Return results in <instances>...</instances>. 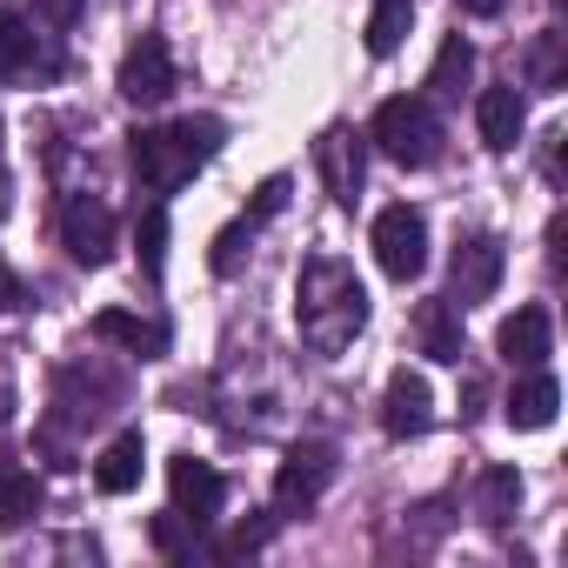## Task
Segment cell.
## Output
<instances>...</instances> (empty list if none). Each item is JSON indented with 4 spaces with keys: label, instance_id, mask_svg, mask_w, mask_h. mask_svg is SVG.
<instances>
[{
    "label": "cell",
    "instance_id": "cell-23",
    "mask_svg": "<svg viewBox=\"0 0 568 568\" xmlns=\"http://www.w3.org/2000/svg\"><path fill=\"white\" fill-rule=\"evenodd\" d=\"M528 88H541V94L568 88V34H541L528 48Z\"/></svg>",
    "mask_w": 568,
    "mask_h": 568
},
{
    "label": "cell",
    "instance_id": "cell-20",
    "mask_svg": "<svg viewBox=\"0 0 568 568\" xmlns=\"http://www.w3.org/2000/svg\"><path fill=\"white\" fill-rule=\"evenodd\" d=\"M468 74H475V48H468L462 34H448L442 54H435V68H428V94H435V101H462Z\"/></svg>",
    "mask_w": 568,
    "mask_h": 568
},
{
    "label": "cell",
    "instance_id": "cell-31",
    "mask_svg": "<svg viewBox=\"0 0 568 568\" xmlns=\"http://www.w3.org/2000/svg\"><path fill=\"white\" fill-rule=\"evenodd\" d=\"M8 207H14V181H8V168H0V221H8Z\"/></svg>",
    "mask_w": 568,
    "mask_h": 568
},
{
    "label": "cell",
    "instance_id": "cell-22",
    "mask_svg": "<svg viewBox=\"0 0 568 568\" xmlns=\"http://www.w3.org/2000/svg\"><path fill=\"white\" fill-rule=\"evenodd\" d=\"M415 28V0H375V14H368V54L388 61Z\"/></svg>",
    "mask_w": 568,
    "mask_h": 568
},
{
    "label": "cell",
    "instance_id": "cell-2",
    "mask_svg": "<svg viewBox=\"0 0 568 568\" xmlns=\"http://www.w3.org/2000/svg\"><path fill=\"white\" fill-rule=\"evenodd\" d=\"M227 128L214 114H187V121H168V128H134L128 134V154H134V174L148 194H174L194 181V168H207L221 154Z\"/></svg>",
    "mask_w": 568,
    "mask_h": 568
},
{
    "label": "cell",
    "instance_id": "cell-16",
    "mask_svg": "<svg viewBox=\"0 0 568 568\" xmlns=\"http://www.w3.org/2000/svg\"><path fill=\"white\" fill-rule=\"evenodd\" d=\"M141 468H148V442H141V428H128V435H114V442L101 448L94 488H101V495H134V488H141Z\"/></svg>",
    "mask_w": 568,
    "mask_h": 568
},
{
    "label": "cell",
    "instance_id": "cell-3",
    "mask_svg": "<svg viewBox=\"0 0 568 568\" xmlns=\"http://www.w3.org/2000/svg\"><path fill=\"white\" fill-rule=\"evenodd\" d=\"M368 141H375L395 168H435V161H442V114H435L422 94H395V101L375 108Z\"/></svg>",
    "mask_w": 568,
    "mask_h": 568
},
{
    "label": "cell",
    "instance_id": "cell-27",
    "mask_svg": "<svg viewBox=\"0 0 568 568\" xmlns=\"http://www.w3.org/2000/svg\"><path fill=\"white\" fill-rule=\"evenodd\" d=\"M281 207H288V174H267L254 187V201H247V221H274Z\"/></svg>",
    "mask_w": 568,
    "mask_h": 568
},
{
    "label": "cell",
    "instance_id": "cell-6",
    "mask_svg": "<svg viewBox=\"0 0 568 568\" xmlns=\"http://www.w3.org/2000/svg\"><path fill=\"white\" fill-rule=\"evenodd\" d=\"M328 481H335V448L328 442H302V448L281 455V468H274V508L281 515H302V508L322 501Z\"/></svg>",
    "mask_w": 568,
    "mask_h": 568
},
{
    "label": "cell",
    "instance_id": "cell-7",
    "mask_svg": "<svg viewBox=\"0 0 568 568\" xmlns=\"http://www.w3.org/2000/svg\"><path fill=\"white\" fill-rule=\"evenodd\" d=\"M61 247H68L81 267L114 261V207H108L101 194H68V201H61Z\"/></svg>",
    "mask_w": 568,
    "mask_h": 568
},
{
    "label": "cell",
    "instance_id": "cell-5",
    "mask_svg": "<svg viewBox=\"0 0 568 568\" xmlns=\"http://www.w3.org/2000/svg\"><path fill=\"white\" fill-rule=\"evenodd\" d=\"M501 267H508V254H501L495 234H462L455 254H448V302H455V308L488 302V295L501 288Z\"/></svg>",
    "mask_w": 568,
    "mask_h": 568
},
{
    "label": "cell",
    "instance_id": "cell-1",
    "mask_svg": "<svg viewBox=\"0 0 568 568\" xmlns=\"http://www.w3.org/2000/svg\"><path fill=\"white\" fill-rule=\"evenodd\" d=\"M295 328L315 355H342L368 328V288L342 254H315L295 281Z\"/></svg>",
    "mask_w": 568,
    "mask_h": 568
},
{
    "label": "cell",
    "instance_id": "cell-29",
    "mask_svg": "<svg viewBox=\"0 0 568 568\" xmlns=\"http://www.w3.org/2000/svg\"><path fill=\"white\" fill-rule=\"evenodd\" d=\"M21 302H28L21 274H14V267H0V315H8V308H21Z\"/></svg>",
    "mask_w": 568,
    "mask_h": 568
},
{
    "label": "cell",
    "instance_id": "cell-19",
    "mask_svg": "<svg viewBox=\"0 0 568 568\" xmlns=\"http://www.w3.org/2000/svg\"><path fill=\"white\" fill-rule=\"evenodd\" d=\"M34 68H48V61H41V41H34V28H28L14 8H0V81L34 74Z\"/></svg>",
    "mask_w": 568,
    "mask_h": 568
},
{
    "label": "cell",
    "instance_id": "cell-11",
    "mask_svg": "<svg viewBox=\"0 0 568 568\" xmlns=\"http://www.w3.org/2000/svg\"><path fill=\"white\" fill-rule=\"evenodd\" d=\"M428 422H435V395H428V382H422L415 368H395L388 388H382V428H388L395 442H408V435H422Z\"/></svg>",
    "mask_w": 568,
    "mask_h": 568
},
{
    "label": "cell",
    "instance_id": "cell-24",
    "mask_svg": "<svg viewBox=\"0 0 568 568\" xmlns=\"http://www.w3.org/2000/svg\"><path fill=\"white\" fill-rule=\"evenodd\" d=\"M134 247H141V274H148V281H161V267H168V207H161V201L141 214Z\"/></svg>",
    "mask_w": 568,
    "mask_h": 568
},
{
    "label": "cell",
    "instance_id": "cell-17",
    "mask_svg": "<svg viewBox=\"0 0 568 568\" xmlns=\"http://www.w3.org/2000/svg\"><path fill=\"white\" fill-rule=\"evenodd\" d=\"M415 335H422V355H435V362H448V368H462V322H455V302H422L415 308Z\"/></svg>",
    "mask_w": 568,
    "mask_h": 568
},
{
    "label": "cell",
    "instance_id": "cell-4",
    "mask_svg": "<svg viewBox=\"0 0 568 568\" xmlns=\"http://www.w3.org/2000/svg\"><path fill=\"white\" fill-rule=\"evenodd\" d=\"M368 247H375V261H382L388 281H415V274L428 267V221H422V207H408V201L382 207Z\"/></svg>",
    "mask_w": 568,
    "mask_h": 568
},
{
    "label": "cell",
    "instance_id": "cell-8",
    "mask_svg": "<svg viewBox=\"0 0 568 568\" xmlns=\"http://www.w3.org/2000/svg\"><path fill=\"white\" fill-rule=\"evenodd\" d=\"M168 495H174V515H181V521L207 528V521H221L227 481H221L207 462H194V455H174V462H168Z\"/></svg>",
    "mask_w": 568,
    "mask_h": 568
},
{
    "label": "cell",
    "instance_id": "cell-26",
    "mask_svg": "<svg viewBox=\"0 0 568 568\" xmlns=\"http://www.w3.org/2000/svg\"><path fill=\"white\" fill-rule=\"evenodd\" d=\"M154 548H161V555H194V521H181L174 508L154 515Z\"/></svg>",
    "mask_w": 568,
    "mask_h": 568
},
{
    "label": "cell",
    "instance_id": "cell-25",
    "mask_svg": "<svg viewBox=\"0 0 568 568\" xmlns=\"http://www.w3.org/2000/svg\"><path fill=\"white\" fill-rule=\"evenodd\" d=\"M254 227H261V221H247V214H241V221H227V227L214 234L207 267H214V274H234V267H241V254H247V241H254Z\"/></svg>",
    "mask_w": 568,
    "mask_h": 568
},
{
    "label": "cell",
    "instance_id": "cell-15",
    "mask_svg": "<svg viewBox=\"0 0 568 568\" xmlns=\"http://www.w3.org/2000/svg\"><path fill=\"white\" fill-rule=\"evenodd\" d=\"M475 121H481V141H488L495 154H508V148L521 141V128H528V101H521L515 88H481Z\"/></svg>",
    "mask_w": 568,
    "mask_h": 568
},
{
    "label": "cell",
    "instance_id": "cell-30",
    "mask_svg": "<svg viewBox=\"0 0 568 568\" xmlns=\"http://www.w3.org/2000/svg\"><path fill=\"white\" fill-rule=\"evenodd\" d=\"M508 8V0H462V14H475V21H495Z\"/></svg>",
    "mask_w": 568,
    "mask_h": 568
},
{
    "label": "cell",
    "instance_id": "cell-12",
    "mask_svg": "<svg viewBox=\"0 0 568 568\" xmlns=\"http://www.w3.org/2000/svg\"><path fill=\"white\" fill-rule=\"evenodd\" d=\"M495 348H501V362L508 368H541L548 362V348H555V322H548V308H515L501 328H495Z\"/></svg>",
    "mask_w": 568,
    "mask_h": 568
},
{
    "label": "cell",
    "instance_id": "cell-13",
    "mask_svg": "<svg viewBox=\"0 0 568 568\" xmlns=\"http://www.w3.org/2000/svg\"><path fill=\"white\" fill-rule=\"evenodd\" d=\"M88 335L94 342H114V348H128V355H168V322H154V315H128V308H101L94 322H88Z\"/></svg>",
    "mask_w": 568,
    "mask_h": 568
},
{
    "label": "cell",
    "instance_id": "cell-21",
    "mask_svg": "<svg viewBox=\"0 0 568 568\" xmlns=\"http://www.w3.org/2000/svg\"><path fill=\"white\" fill-rule=\"evenodd\" d=\"M515 508H521V475H515V468H488L481 488H475V515H481L488 528H508Z\"/></svg>",
    "mask_w": 568,
    "mask_h": 568
},
{
    "label": "cell",
    "instance_id": "cell-9",
    "mask_svg": "<svg viewBox=\"0 0 568 568\" xmlns=\"http://www.w3.org/2000/svg\"><path fill=\"white\" fill-rule=\"evenodd\" d=\"M114 88H121V101H134V108H161V101L174 94V61H168V48H161L154 34H141V41L128 48V61H121Z\"/></svg>",
    "mask_w": 568,
    "mask_h": 568
},
{
    "label": "cell",
    "instance_id": "cell-28",
    "mask_svg": "<svg viewBox=\"0 0 568 568\" xmlns=\"http://www.w3.org/2000/svg\"><path fill=\"white\" fill-rule=\"evenodd\" d=\"M81 8H88V0H34V14H41L48 28H74V21H81Z\"/></svg>",
    "mask_w": 568,
    "mask_h": 568
},
{
    "label": "cell",
    "instance_id": "cell-14",
    "mask_svg": "<svg viewBox=\"0 0 568 568\" xmlns=\"http://www.w3.org/2000/svg\"><path fill=\"white\" fill-rule=\"evenodd\" d=\"M555 408H561V382H555L548 368H528V375L508 388V402H501L508 428H548V422H555Z\"/></svg>",
    "mask_w": 568,
    "mask_h": 568
},
{
    "label": "cell",
    "instance_id": "cell-10",
    "mask_svg": "<svg viewBox=\"0 0 568 568\" xmlns=\"http://www.w3.org/2000/svg\"><path fill=\"white\" fill-rule=\"evenodd\" d=\"M315 168H322V181H328V194H335L342 207L362 201L368 161H362V134H355V128H328V134L315 141Z\"/></svg>",
    "mask_w": 568,
    "mask_h": 568
},
{
    "label": "cell",
    "instance_id": "cell-18",
    "mask_svg": "<svg viewBox=\"0 0 568 568\" xmlns=\"http://www.w3.org/2000/svg\"><path fill=\"white\" fill-rule=\"evenodd\" d=\"M34 508H41V481H34V468L14 462V455H0V528H21Z\"/></svg>",
    "mask_w": 568,
    "mask_h": 568
}]
</instances>
